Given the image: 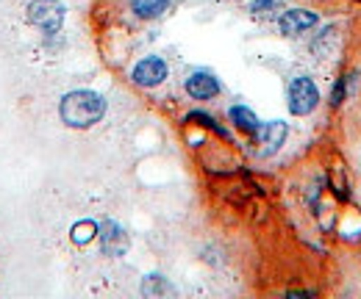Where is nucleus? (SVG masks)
I'll use <instances>...</instances> for the list:
<instances>
[{
	"mask_svg": "<svg viewBox=\"0 0 361 299\" xmlns=\"http://www.w3.org/2000/svg\"><path fill=\"white\" fill-rule=\"evenodd\" d=\"M59 114H61V122L70 125V128H92L94 122L103 120L106 100L97 91L78 89V91H70V94L61 97Z\"/></svg>",
	"mask_w": 361,
	"mask_h": 299,
	"instance_id": "obj_1",
	"label": "nucleus"
},
{
	"mask_svg": "<svg viewBox=\"0 0 361 299\" xmlns=\"http://www.w3.org/2000/svg\"><path fill=\"white\" fill-rule=\"evenodd\" d=\"M317 106H319V89H317L314 81L306 78V75L295 78L289 84V111L295 117H306V114L314 111Z\"/></svg>",
	"mask_w": 361,
	"mask_h": 299,
	"instance_id": "obj_2",
	"label": "nucleus"
},
{
	"mask_svg": "<svg viewBox=\"0 0 361 299\" xmlns=\"http://www.w3.org/2000/svg\"><path fill=\"white\" fill-rule=\"evenodd\" d=\"M28 23L42 28L45 34H59L64 23V6L59 0H34L28 6Z\"/></svg>",
	"mask_w": 361,
	"mask_h": 299,
	"instance_id": "obj_3",
	"label": "nucleus"
},
{
	"mask_svg": "<svg viewBox=\"0 0 361 299\" xmlns=\"http://www.w3.org/2000/svg\"><path fill=\"white\" fill-rule=\"evenodd\" d=\"M317 23H319V17L312 8H289V11L281 14L278 28H281L283 37H300V34L312 31Z\"/></svg>",
	"mask_w": 361,
	"mask_h": 299,
	"instance_id": "obj_4",
	"label": "nucleus"
},
{
	"mask_svg": "<svg viewBox=\"0 0 361 299\" xmlns=\"http://www.w3.org/2000/svg\"><path fill=\"white\" fill-rule=\"evenodd\" d=\"M97 238H100V250H103V255H111V257H120L126 255V250H128V233L117 224V222H103V224H97Z\"/></svg>",
	"mask_w": 361,
	"mask_h": 299,
	"instance_id": "obj_5",
	"label": "nucleus"
},
{
	"mask_svg": "<svg viewBox=\"0 0 361 299\" xmlns=\"http://www.w3.org/2000/svg\"><path fill=\"white\" fill-rule=\"evenodd\" d=\"M131 78H134L136 86L153 89V86L164 84V78H167V64H164V58H159V56H147V58H142L134 67Z\"/></svg>",
	"mask_w": 361,
	"mask_h": 299,
	"instance_id": "obj_6",
	"label": "nucleus"
},
{
	"mask_svg": "<svg viewBox=\"0 0 361 299\" xmlns=\"http://www.w3.org/2000/svg\"><path fill=\"white\" fill-rule=\"evenodd\" d=\"M286 122H264V125H259L256 130V141H259V155H272V153H278L281 147H283V141H286Z\"/></svg>",
	"mask_w": 361,
	"mask_h": 299,
	"instance_id": "obj_7",
	"label": "nucleus"
},
{
	"mask_svg": "<svg viewBox=\"0 0 361 299\" xmlns=\"http://www.w3.org/2000/svg\"><path fill=\"white\" fill-rule=\"evenodd\" d=\"M186 94H189L192 100H212V97L220 94V81H217L212 72L197 70V72H192V75L186 78Z\"/></svg>",
	"mask_w": 361,
	"mask_h": 299,
	"instance_id": "obj_8",
	"label": "nucleus"
},
{
	"mask_svg": "<svg viewBox=\"0 0 361 299\" xmlns=\"http://www.w3.org/2000/svg\"><path fill=\"white\" fill-rule=\"evenodd\" d=\"M228 117H231V122L242 130V133H250V136H256V130H259V125H262L259 117H256L247 106H233V108L228 111Z\"/></svg>",
	"mask_w": 361,
	"mask_h": 299,
	"instance_id": "obj_9",
	"label": "nucleus"
},
{
	"mask_svg": "<svg viewBox=\"0 0 361 299\" xmlns=\"http://www.w3.org/2000/svg\"><path fill=\"white\" fill-rule=\"evenodd\" d=\"M167 6H170V0H131L134 14L142 17V20H156V17H161V14L167 11Z\"/></svg>",
	"mask_w": 361,
	"mask_h": 299,
	"instance_id": "obj_10",
	"label": "nucleus"
},
{
	"mask_svg": "<svg viewBox=\"0 0 361 299\" xmlns=\"http://www.w3.org/2000/svg\"><path fill=\"white\" fill-rule=\"evenodd\" d=\"M94 236H97V224L94 222H78L73 227V241L75 244H90Z\"/></svg>",
	"mask_w": 361,
	"mask_h": 299,
	"instance_id": "obj_11",
	"label": "nucleus"
},
{
	"mask_svg": "<svg viewBox=\"0 0 361 299\" xmlns=\"http://www.w3.org/2000/svg\"><path fill=\"white\" fill-rule=\"evenodd\" d=\"M164 291H170V286H167L164 277H159V274H150V277L142 283V294H164Z\"/></svg>",
	"mask_w": 361,
	"mask_h": 299,
	"instance_id": "obj_12",
	"label": "nucleus"
},
{
	"mask_svg": "<svg viewBox=\"0 0 361 299\" xmlns=\"http://www.w3.org/2000/svg\"><path fill=\"white\" fill-rule=\"evenodd\" d=\"M186 122H197V125H206V128H212L214 133H220V136H228L226 130L220 128L209 114H203V111H192V114H186Z\"/></svg>",
	"mask_w": 361,
	"mask_h": 299,
	"instance_id": "obj_13",
	"label": "nucleus"
},
{
	"mask_svg": "<svg viewBox=\"0 0 361 299\" xmlns=\"http://www.w3.org/2000/svg\"><path fill=\"white\" fill-rule=\"evenodd\" d=\"M281 8H283V0H253V6H250L253 14H272Z\"/></svg>",
	"mask_w": 361,
	"mask_h": 299,
	"instance_id": "obj_14",
	"label": "nucleus"
},
{
	"mask_svg": "<svg viewBox=\"0 0 361 299\" xmlns=\"http://www.w3.org/2000/svg\"><path fill=\"white\" fill-rule=\"evenodd\" d=\"M348 84H350V75H342L336 86H334V91H331V106H342V100H345V94H348Z\"/></svg>",
	"mask_w": 361,
	"mask_h": 299,
	"instance_id": "obj_15",
	"label": "nucleus"
}]
</instances>
